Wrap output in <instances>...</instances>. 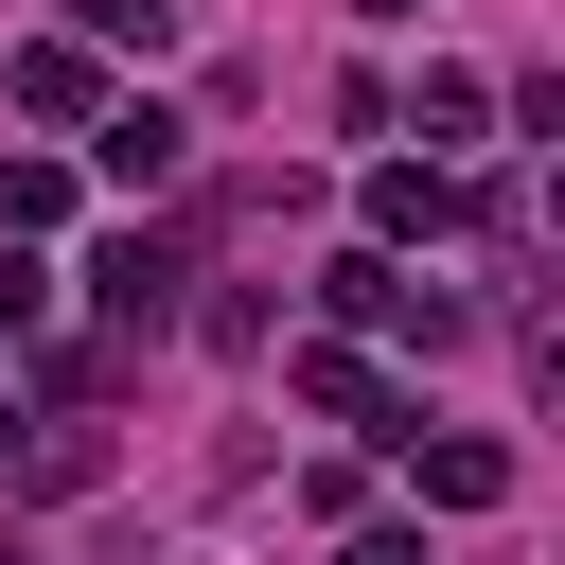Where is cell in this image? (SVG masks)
Segmentation results:
<instances>
[{"mask_svg": "<svg viewBox=\"0 0 565 565\" xmlns=\"http://www.w3.org/2000/svg\"><path fill=\"white\" fill-rule=\"evenodd\" d=\"M459 212H477V194H459L441 159H388V177H371V230H388V247H441Z\"/></svg>", "mask_w": 565, "mask_h": 565, "instance_id": "cell-1", "label": "cell"}, {"mask_svg": "<svg viewBox=\"0 0 565 565\" xmlns=\"http://www.w3.org/2000/svg\"><path fill=\"white\" fill-rule=\"evenodd\" d=\"M88 300H106V318H177V247H159V230H106V247H88Z\"/></svg>", "mask_w": 565, "mask_h": 565, "instance_id": "cell-2", "label": "cell"}, {"mask_svg": "<svg viewBox=\"0 0 565 565\" xmlns=\"http://www.w3.org/2000/svg\"><path fill=\"white\" fill-rule=\"evenodd\" d=\"M88 159H106L124 194H159V177H177V106H106V141H88Z\"/></svg>", "mask_w": 565, "mask_h": 565, "instance_id": "cell-3", "label": "cell"}, {"mask_svg": "<svg viewBox=\"0 0 565 565\" xmlns=\"http://www.w3.org/2000/svg\"><path fill=\"white\" fill-rule=\"evenodd\" d=\"M300 406H335V424H388V441H424V424H406V406H388V388H371L353 353H300Z\"/></svg>", "mask_w": 565, "mask_h": 565, "instance_id": "cell-4", "label": "cell"}, {"mask_svg": "<svg viewBox=\"0 0 565 565\" xmlns=\"http://www.w3.org/2000/svg\"><path fill=\"white\" fill-rule=\"evenodd\" d=\"M424 494H441V512H494V494H512V441H424Z\"/></svg>", "mask_w": 565, "mask_h": 565, "instance_id": "cell-5", "label": "cell"}, {"mask_svg": "<svg viewBox=\"0 0 565 565\" xmlns=\"http://www.w3.org/2000/svg\"><path fill=\"white\" fill-rule=\"evenodd\" d=\"M0 88H18V106H53V124H71V106H88V53H71V35H53V53H18V71H0Z\"/></svg>", "mask_w": 565, "mask_h": 565, "instance_id": "cell-6", "label": "cell"}, {"mask_svg": "<svg viewBox=\"0 0 565 565\" xmlns=\"http://www.w3.org/2000/svg\"><path fill=\"white\" fill-rule=\"evenodd\" d=\"M53 212H71V177H53V159H0V247H18V230H53Z\"/></svg>", "mask_w": 565, "mask_h": 565, "instance_id": "cell-7", "label": "cell"}, {"mask_svg": "<svg viewBox=\"0 0 565 565\" xmlns=\"http://www.w3.org/2000/svg\"><path fill=\"white\" fill-rule=\"evenodd\" d=\"M88 35H106V53H159V35H177V0H88Z\"/></svg>", "mask_w": 565, "mask_h": 565, "instance_id": "cell-8", "label": "cell"}, {"mask_svg": "<svg viewBox=\"0 0 565 565\" xmlns=\"http://www.w3.org/2000/svg\"><path fill=\"white\" fill-rule=\"evenodd\" d=\"M35 300H53V265H18V247H0V335H35Z\"/></svg>", "mask_w": 565, "mask_h": 565, "instance_id": "cell-9", "label": "cell"}, {"mask_svg": "<svg viewBox=\"0 0 565 565\" xmlns=\"http://www.w3.org/2000/svg\"><path fill=\"white\" fill-rule=\"evenodd\" d=\"M335 565H424V530H353V547H335Z\"/></svg>", "mask_w": 565, "mask_h": 565, "instance_id": "cell-10", "label": "cell"}, {"mask_svg": "<svg viewBox=\"0 0 565 565\" xmlns=\"http://www.w3.org/2000/svg\"><path fill=\"white\" fill-rule=\"evenodd\" d=\"M353 18H424V0H353Z\"/></svg>", "mask_w": 565, "mask_h": 565, "instance_id": "cell-11", "label": "cell"}]
</instances>
